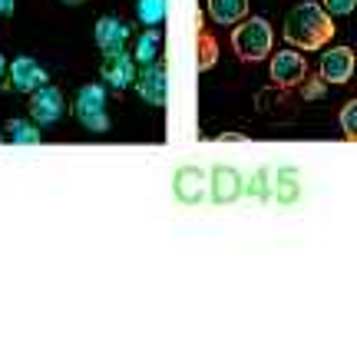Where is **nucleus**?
Returning a JSON list of instances; mask_svg holds the SVG:
<instances>
[{"mask_svg": "<svg viewBox=\"0 0 357 354\" xmlns=\"http://www.w3.org/2000/svg\"><path fill=\"white\" fill-rule=\"evenodd\" d=\"M136 17L146 27H159L166 20V0H136Z\"/></svg>", "mask_w": 357, "mask_h": 354, "instance_id": "nucleus-15", "label": "nucleus"}, {"mask_svg": "<svg viewBox=\"0 0 357 354\" xmlns=\"http://www.w3.org/2000/svg\"><path fill=\"white\" fill-rule=\"evenodd\" d=\"M341 129H344V136L351 142H357V100H351L341 110Z\"/></svg>", "mask_w": 357, "mask_h": 354, "instance_id": "nucleus-17", "label": "nucleus"}, {"mask_svg": "<svg viewBox=\"0 0 357 354\" xmlns=\"http://www.w3.org/2000/svg\"><path fill=\"white\" fill-rule=\"evenodd\" d=\"M218 64V43L212 34H199V70H212Z\"/></svg>", "mask_w": 357, "mask_h": 354, "instance_id": "nucleus-16", "label": "nucleus"}, {"mask_svg": "<svg viewBox=\"0 0 357 354\" xmlns=\"http://www.w3.org/2000/svg\"><path fill=\"white\" fill-rule=\"evenodd\" d=\"M47 70L33 60V57H17L10 64V87L20 89V93H33V89L47 87Z\"/></svg>", "mask_w": 357, "mask_h": 354, "instance_id": "nucleus-10", "label": "nucleus"}, {"mask_svg": "<svg viewBox=\"0 0 357 354\" xmlns=\"http://www.w3.org/2000/svg\"><path fill=\"white\" fill-rule=\"evenodd\" d=\"M159 50H162V34H159V27H146L139 37H136V64L146 66V64H155L159 60Z\"/></svg>", "mask_w": 357, "mask_h": 354, "instance_id": "nucleus-12", "label": "nucleus"}, {"mask_svg": "<svg viewBox=\"0 0 357 354\" xmlns=\"http://www.w3.org/2000/svg\"><path fill=\"white\" fill-rule=\"evenodd\" d=\"M301 96H305V100H324V93H328V83H324V80H321V76H311V80H307L305 76V83H301Z\"/></svg>", "mask_w": 357, "mask_h": 354, "instance_id": "nucleus-18", "label": "nucleus"}, {"mask_svg": "<svg viewBox=\"0 0 357 354\" xmlns=\"http://www.w3.org/2000/svg\"><path fill=\"white\" fill-rule=\"evenodd\" d=\"M176 189H178V196L182 199H199L205 192V172H199V169H185V172H178V179H176Z\"/></svg>", "mask_w": 357, "mask_h": 354, "instance_id": "nucleus-14", "label": "nucleus"}, {"mask_svg": "<svg viewBox=\"0 0 357 354\" xmlns=\"http://www.w3.org/2000/svg\"><path fill=\"white\" fill-rule=\"evenodd\" d=\"M324 10L331 17H347L357 10V0H324Z\"/></svg>", "mask_w": 357, "mask_h": 354, "instance_id": "nucleus-19", "label": "nucleus"}, {"mask_svg": "<svg viewBox=\"0 0 357 354\" xmlns=\"http://www.w3.org/2000/svg\"><path fill=\"white\" fill-rule=\"evenodd\" d=\"M136 87H139V96L142 103H149V106H155V110H162L169 100V73L166 66L159 64H146L139 70V76H136Z\"/></svg>", "mask_w": 357, "mask_h": 354, "instance_id": "nucleus-6", "label": "nucleus"}, {"mask_svg": "<svg viewBox=\"0 0 357 354\" xmlns=\"http://www.w3.org/2000/svg\"><path fill=\"white\" fill-rule=\"evenodd\" d=\"M102 87H113V89H126L136 83V76H139V64H136V57L129 50L123 53H109L106 60H102Z\"/></svg>", "mask_w": 357, "mask_h": 354, "instance_id": "nucleus-7", "label": "nucleus"}, {"mask_svg": "<svg viewBox=\"0 0 357 354\" xmlns=\"http://www.w3.org/2000/svg\"><path fill=\"white\" fill-rule=\"evenodd\" d=\"M0 142H3V136H0Z\"/></svg>", "mask_w": 357, "mask_h": 354, "instance_id": "nucleus-23", "label": "nucleus"}, {"mask_svg": "<svg viewBox=\"0 0 357 354\" xmlns=\"http://www.w3.org/2000/svg\"><path fill=\"white\" fill-rule=\"evenodd\" d=\"M63 113H66V100L56 87L47 83V87H40L30 93V116H33L37 126H56Z\"/></svg>", "mask_w": 357, "mask_h": 354, "instance_id": "nucleus-4", "label": "nucleus"}, {"mask_svg": "<svg viewBox=\"0 0 357 354\" xmlns=\"http://www.w3.org/2000/svg\"><path fill=\"white\" fill-rule=\"evenodd\" d=\"M331 37H334L331 13L318 7L314 0L294 3L288 17H284V40L291 47H298V50H321Z\"/></svg>", "mask_w": 357, "mask_h": 354, "instance_id": "nucleus-1", "label": "nucleus"}, {"mask_svg": "<svg viewBox=\"0 0 357 354\" xmlns=\"http://www.w3.org/2000/svg\"><path fill=\"white\" fill-rule=\"evenodd\" d=\"M357 70V57L351 47H331L321 53V80L324 83H347Z\"/></svg>", "mask_w": 357, "mask_h": 354, "instance_id": "nucleus-8", "label": "nucleus"}, {"mask_svg": "<svg viewBox=\"0 0 357 354\" xmlns=\"http://www.w3.org/2000/svg\"><path fill=\"white\" fill-rule=\"evenodd\" d=\"M7 70H10V64H7V60H3V53H0V83L7 80Z\"/></svg>", "mask_w": 357, "mask_h": 354, "instance_id": "nucleus-21", "label": "nucleus"}, {"mask_svg": "<svg viewBox=\"0 0 357 354\" xmlns=\"http://www.w3.org/2000/svg\"><path fill=\"white\" fill-rule=\"evenodd\" d=\"M307 76V64L298 50H278L271 53V83L281 89L301 87Z\"/></svg>", "mask_w": 357, "mask_h": 354, "instance_id": "nucleus-5", "label": "nucleus"}, {"mask_svg": "<svg viewBox=\"0 0 357 354\" xmlns=\"http://www.w3.org/2000/svg\"><path fill=\"white\" fill-rule=\"evenodd\" d=\"M231 47L238 53V60L258 64V60L271 57L275 30H271V24H268L265 17H245L242 24L235 27V34H231Z\"/></svg>", "mask_w": 357, "mask_h": 354, "instance_id": "nucleus-2", "label": "nucleus"}, {"mask_svg": "<svg viewBox=\"0 0 357 354\" xmlns=\"http://www.w3.org/2000/svg\"><path fill=\"white\" fill-rule=\"evenodd\" d=\"M63 3H86V0H63Z\"/></svg>", "mask_w": 357, "mask_h": 354, "instance_id": "nucleus-22", "label": "nucleus"}, {"mask_svg": "<svg viewBox=\"0 0 357 354\" xmlns=\"http://www.w3.org/2000/svg\"><path fill=\"white\" fill-rule=\"evenodd\" d=\"M3 136L17 146H37L40 142V126L37 123H26V119H10L7 129H3Z\"/></svg>", "mask_w": 357, "mask_h": 354, "instance_id": "nucleus-13", "label": "nucleus"}, {"mask_svg": "<svg viewBox=\"0 0 357 354\" xmlns=\"http://www.w3.org/2000/svg\"><path fill=\"white\" fill-rule=\"evenodd\" d=\"M13 3H17V0H0V20H7L13 13Z\"/></svg>", "mask_w": 357, "mask_h": 354, "instance_id": "nucleus-20", "label": "nucleus"}, {"mask_svg": "<svg viewBox=\"0 0 357 354\" xmlns=\"http://www.w3.org/2000/svg\"><path fill=\"white\" fill-rule=\"evenodd\" d=\"M73 113L89 133H106L109 129V113H106V89L102 83H86L79 87L77 103H73Z\"/></svg>", "mask_w": 357, "mask_h": 354, "instance_id": "nucleus-3", "label": "nucleus"}, {"mask_svg": "<svg viewBox=\"0 0 357 354\" xmlns=\"http://www.w3.org/2000/svg\"><path fill=\"white\" fill-rule=\"evenodd\" d=\"M208 17L218 27L242 24L245 17H248V0H208Z\"/></svg>", "mask_w": 357, "mask_h": 354, "instance_id": "nucleus-11", "label": "nucleus"}, {"mask_svg": "<svg viewBox=\"0 0 357 354\" xmlns=\"http://www.w3.org/2000/svg\"><path fill=\"white\" fill-rule=\"evenodd\" d=\"M129 37H132V30H129L126 20H119V17H100L96 20V47L102 50V57L123 53L129 47Z\"/></svg>", "mask_w": 357, "mask_h": 354, "instance_id": "nucleus-9", "label": "nucleus"}]
</instances>
